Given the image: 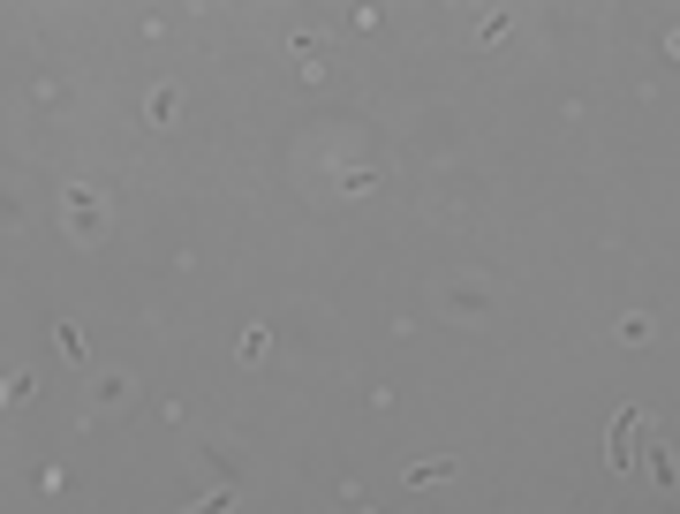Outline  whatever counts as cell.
Instances as JSON below:
<instances>
[{
	"label": "cell",
	"instance_id": "1",
	"mask_svg": "<svg viewBox=\"0 0 680 514\" xmlns=\"http://www.w3.org/2000/svg\"><path fill=\"white\" fill-rule=\"evenodd\" d=\"M68 220L106 227V189H99V182H68Z\"/></svg>",
	"mask_w": 680,
	"mask_h": 514
},
{
	"label": "cell",
	"instance_id": "2",
	"mask_svg": "<svg viewBox=\"0 0 680 514\" xmlns=\"http://www.w3.org/2000/svg\"><path fill=\"white\" fill-rule=\"evenodd\" d=\"M605 462H612V469H635V416H620V424H612V439H605Z\"/></svg>",
	"mask_w": 680,
	"mask_h": 514
},
{
	"label": "cell",
	"instance_id": "3",
	"mask_svg": "<svg viewBox=\"0 0 680 514\" xmlns=\"http://www.w3.org/2000/svg\"><path fill=\"white\" fill-rule=\"evenodd\" d=\"M227 507H235V484H220V492H212V499H197L189 514H227Z\"/></svg>",
	"mask_w": 680,
	"mask_h": 514
}]
</instances>
